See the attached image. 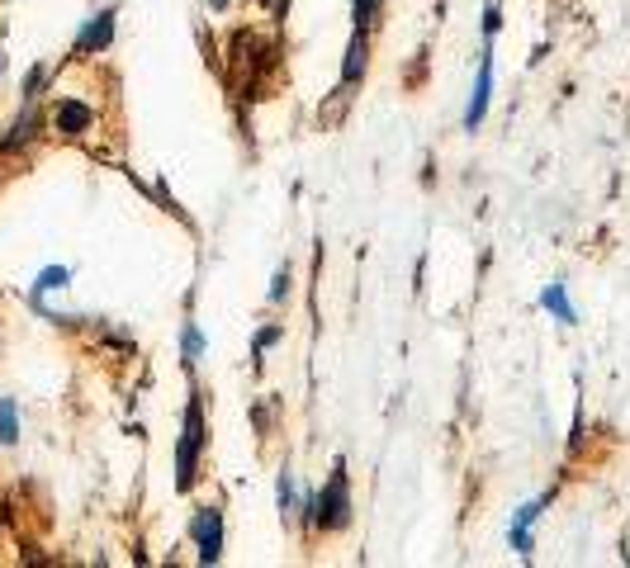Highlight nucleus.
Segmentation results:
<instances>
[{"label":"nucleus","mask_w":630,"mask_h":568,"mask_svg":"<svg viewBox=\"0 0 630 568\" xmlns=\"http://www.w3.org/2000/svg\"><path fill=\"white\" fill-rule=\"evenodd\" d=\"M313 521H318L323 531H342V526H351V483H346L342 464L332 469L327 488L318 493V502H313Z\"/></svg>","instance_id":"obj_1"},{"label":"nucleus","mask_w":630,"mask_h":568,"mask_svg":"<svg viewBox=\"0 0 630 568\" xmlns=\"http://www.w3.org/2000/svg\"><path fill=\"white\" fill-rule=\"evenodd\" d=\"M199 450H204V412H199V403H190L185 408V431H180V441H176V488L180 493H190V483H195Z\"/></svg>","instance_id":"obj_2"},{"label":"nucleus","mask_w":630,"mask_h":568,"mask_svg":"<svg viewBox=\"0 0 630 568\" xmlns=\"http://www.w3.org/2000/svg\"><path fill=\"white\" fill-rule=\"evenodd\" d=\"M190 535L199 545V564H218V554H223V512L218 507H199L195 521H190Z\"/></svg>","instance_id":"obj_3"},{"label":"nucleus","mask_w":630,"mask_h":568,"mask_svg":"<svg viewBox=\"0 0 630 568\" xmlns=\"http://www.w3.org/2000/svg\"><path fill=\"white\" fill-rule=\"evenodd\" d=\"M488 100H493V48H484V62H479V81H474V95H469L465 128H479V124H484Z\"/></svg>","instance_id":"obj_4"},{"label":"nucleus","mask_w":630,"mask_h":568,"mask_svg":"<svg viewBox=\"0 0 630 568\" xmlns=\"http://www.w3.org/2000/svg\"><path fill=\"white\" fill-rule=\"evenodd\" d=\"M109 38H114V10H100V15H95L86 29H81V38H76V53H100V48H109Z\"/></svg>","instance_id":"obj_5"},{"label":"nucleus","mask_w":630,"mask_h":568,"mask_svg":"<svg viewBox=\"0 0 630 568\" xmlns=\"http://www.w3.org/2000/svg\"><path fill=\"white\" fill-rule=\"evenodd\" d=\"M90 124H95V109L90 105H81V100H62V105H57V133L81 138Z\"/></svg>","instance_id":"obj_6"},{"label":"nucleus","mask_w":630,"mask_h":568,"mask_svg":"<svg viewBox=\"0 0 630 568\" xmlns=\"http://www.w3.org/2000/svg\"><path fill=\"white\" fill-rule=\"evenodd\" d=\"M540 512H545V502H526L522 512H517V521H512V535H507V540H512V550H517V554H531V550H536V540H531V526L540 521Z\"/></svg>","instance_id":"obj_7"},{"label":"nucleus","mask_w":630,"mask_h":568,"mask_svg":"<svg viewBox=\"0 0 630 568\" xmlns=\"http://www.w3.org/2000/svg\"><path fill=\"white\" fill-rule=\"evenodd\" d=\"M365 62H370V43H365V29H356L351 48H346V67H342V81H346V86H356V81H360Z\"/></svg>","instance_id":"obj_8"},{"label":"nucleus","mask_w":630,"mask_h":568,"mask_svg":"<svg viewBox=\"0 0 630 568\" xmlns=\"http://www.w3.org/2000/svg\"><path fill=\"white\" fill-rule=\"evenodd\" d=\"M540 303H545V313H555L559 322H578L574 303H569V294H564V284H545V294H540Z\"/></svg>","instance_id":"obj_9"},{"label":"nucleus","mask_w":630,"mask_h":568,"mask_svg":"<svg viewBox=\"0 0 630 568\" xmlns=\"http://www.w3.org/2000/svg\"><path fill=\"white\" fill-rule=\"evenodd\" d=\"M0 441H5V445L19 441V408H15V398H0Z\"/></svg>","instance_id":"obj_10"},{"label":"nucleus","mask_w":630,"mask_h":568,"mask_svg":"<svg viewBox=\"0 0 630 568\" xmlns=\"http://www.w3.org/2000/svg\"><path fill=\"white\" fill-rule=\"evenodd\" d=\"M67 280H72V270H67V266H48L43 275H38V284H34V299L53 294V289H67Z\"/></svg>","instance_id":"obj_11"},{"label":"nucleus","mask_w":630,"mask_h":568,"mask_svg":"<svg viewBox=\"0 0 630 568\" xmlns=\"http://www.w3.org/2000/svg\"><path fill=\"white\" fill-rule=\"evenodd\" d=\"M280 512H299V488H294V474H289V469H285V474H280Z\"/></svg>","instance_id":"obj_12"},{"label":"nucleus","mask_w":630,"mask_h":568,"mask_svg":"<svg viewBox=\"0 0 630 568\" xmlns=\"http://www.w3.org/2000/svg\"><path fill=\"white\" fill-rule=\"evenodd\" d=\"M34 124H38V119H34V109H29V114H24V119H19V124L10 128L5 147H19V142H29V138H34Z\"/></svg>","instance_id":"obj_13"},{"label":"nucleus","mask_w":630,"mask_h":568,"mask_svg":"<svg viewBox=\"0 0 630 568\" xmlns=\"http://www.w3.org/2000/svg\"><path fill=\"white\" fill-rule=\"evenodd\" d=\"M185 355H190V360H199V355H204V337H199L195 322H185Z\"/></svg>","instance_id":"obj_14"},{"label":"nucleus","mask_w":630,"mask_h":568,"mask_svg":"<svg viewBox=\"0 0 630 568\" xmlns=\"http://www.w3.org/2000/svg\"><path fill=\"white\" fill-rule=\"evenodd\" d=\"M285 299H289V270H280L275 284H270V303H285Z\"/></svg>","instance_id":"obj_15"},{"label":"nucleus","mask_w":630,"mask_h":568,"mask_svg":"<svg viewBox=\"0 0 630 568\" xmlns=\"http://www.w3.org/2000/svg\"><path fill=\"white\" fill-rule=\"evenodd\" d=\"M375 10H379V0H356V29H365L375 19Z\"/></svg>","instance_id":"obj_16"},{"label":"nucleus","mask_w":630,"mask_h":568,"mask_svg":"<svg viewBox=\"0 0 630 568\" xmlns=\"http://www.w3.org/2000/svg\"><path fill=\"white\" fill-rule=\"evenodd\" d=\"M498 24H503V15H498V5H488V10H484V29H488V38L498 34Z\"/></svg>","instance_id":"obj_17"},{"label":"nucleus","mask_w":630,"mask_h":568,"mask_svg":"<svg viewBox=\"0 0 630 568\" xmlns=\"http://www.w3.org/2000/svg\"><path fill=\"white\" fill-rule=\"evenodd\" d=\"M275 341H280V327H266V332L256 337V351H266V346H275Z\"/></svg>","instance_id":"obj_18"},{"label":"nucleus","mask_w":630,"mask_h":568,"mask_svg":"<svg viewBox=\"0 0 630 568\" xmlns=\"http://www.w3.org/2000/svg\"><path fill=\"white\" fill-rule=\"evenodd\" d=\"M270 5H275V10H280V5H285V0H270Z\"/></svg>","instance_id":"obj_19"}]
</instances>
